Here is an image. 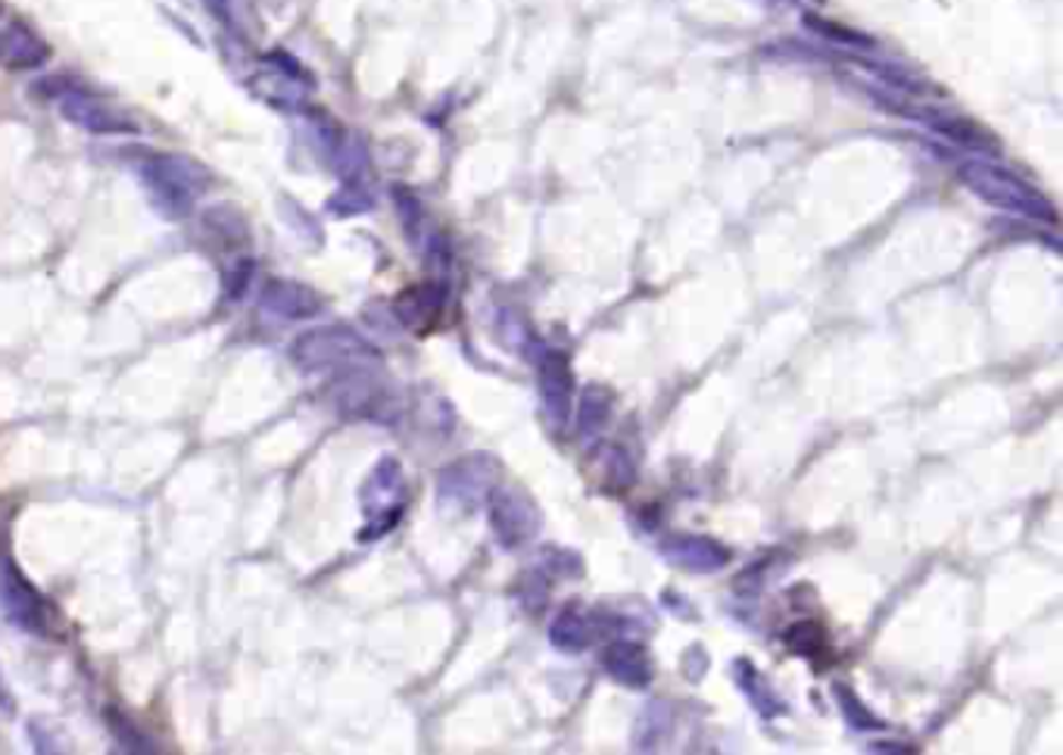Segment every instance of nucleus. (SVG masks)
<instances>
[{"label":"nucleus","mask_w":1063,"mask_h":755,"mask_svg":"<svg viewBox=\"0 0 1063 755\" xmlns=\"http://www.w3.org/2000/svg\"><path fill=\"white\" fill-rule=\"evenodd\" d=\"M134 172L147 190L150 207L172 222L185 219L197 197L212 185L209 169L185 153H141L134 160Z\"/></svg>","instance_id":"f257e3e1"},{"label":"nucleus","mask_w":1063,"mask_h":755,"mask_svg":"<svg viewBox=\"0 0 1063 755\" xmlns=\"http://www.w3.org/2000/svg\"><path fill=\"white\" fill-rule=\"evenodd\" d=\"M0 615H7L13 627L35 637H47L54 627V612L44 593L25 578V571L7 549H0Z\"/></svg>","instance_id":"f03ea898"},{"label":"nucleus","mask_w":1063,"mask_h":755,"mask_svg":"<svg viewBox=\"0 0 1063 755\" xmlns=\"http://www.w3.org/2000/svg\"><path fill=\"white\" fill-rule=\"evenodd\" d=\"M359 353H362V340L355 338V331L343 328V325H321V328H313V331H303L294 340V347H291V359L303 372L337 369V365L350 362Z\"/></svg>","instance_id":"20e7f679"},{"label":"nucleus","mask_w":1063,"mask_h":755,"mask_svg":"<svg viewBox=\"0 0 1063 755\" xmlns=\"http://www.w3.org/2000/svg\"><path fill=\"white\" fill-rule=\"evenodd\" d=\"M0 709H13V699H10V690H7V683H3V678H0Z\"/></svg>","instance_id":"9d476101"},{"label":"nucleus","mask_w":1063,"mask_h":755,"mask_svg":"<svg viewBox=\"0 0 1063 755\" xmlns=\"http://www.w3.org/2000/svg\"><path fill=\"white\" fill-rule=\"evenodd\" d=\"M260 309L275 319H313L321 313V297L306 284L291 282V278H272L260 291Z\"/></svg>","instance_id":"423d86ee"},{"label":"nucleus","mask_w":1063,"mask_h":755,"mask_svg":"<svg viewBox=\"0 0 1063 755\" xmlns=\"http://www.w3.org/2000/svg\"><path fill=\"white\" fill-rule=\"evenodd\" d=\"M54 100H56V110L63 113L66 122H73L75 129H85V132H91V134L138 132V122H134L125 110H119L116 103L91 95V91H85V88H75V85H56Z\"/></svg>","instance_id":"7ed1b4c3"},{"label":"nucleus","mask_w":1063,"mask_h":755,"mask_svg":"<svg viewBox=\"0 0 1063 755\" xmlns=\"http://www.w3.org/2000/svg\"><path fill=\"white\" fill-rule=\"evenodd\" d=\"M51 59V44L25 22L0 29V66L10 73H35Z\"/></svg>","instance_id":"0eeeda50"},{"label":"nucleus","mask_w":1063,"mask_h":755,"mask_svg":"<svg viewBox=\"0 0 1063 755\" xmlns=\"http://www.w3.org/2000/svg\"><path fill=\"white\" fill-rule=\"evenodd\" d=\"M206 10H209L216 20L231 22V0H206Z\"/></svg>","instance_id":"1a4fd4ad"},{"label":"nucleus","mask_w":1063,"mask_h":755,"mask_svg":"<svg viewBox=\"0 0 1063 755\" xmlns=\"http://www.w3.org/2000/svg\"><path fill=\"white\" fill-rule=\"evenodd\" d=\"M110 727L116 731V736H119V743H122L125 749H131V753H153V749H156V746L150 743L147 736H141L138 731H134V727H131L125 718L112 715V712H110Z\"/></svg>","instance_id":"6e6552de"},{"label":"nucleus","mask_w":1063,"mask_h":755,"mask_svg":"<svg viewBox=\"0 0 1063 755\" xmlns=\"http://www.w3.org/2000/svg\"><path fill=\"white\" fill-rule=\"evenodd\" d=\"M250 88L272 107H281V110H294L306 100V88H309V78H306V69L299 66L297 59H291L284 51H272L262 57V69L253 76Z\"/></svg>","instance_id":"39448f33"}]
</instances>
